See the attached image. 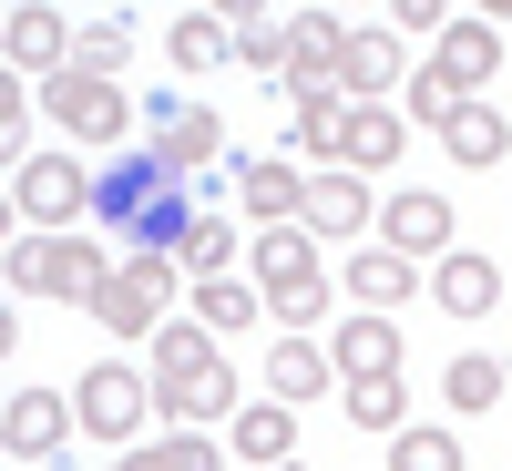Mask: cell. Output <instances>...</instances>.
<instances>
[{
    "mask_svg": "<svg viewBox=\"0 0 512 471\" xmlns=\"http://www.w3.org/2000/svg\"><path fill=\"white\" fill-rule=\"evenodd\" d=\"M93 226L113 246H185L195 226V195H185V164L175 154H113L103 175H93Z\"/></svg>",
    "mask_w": 512,
    "mask_h": 471,
    "instance_id": "6da1fadb",
    "label": "cell"
},
{
    "mask_svg": "<svg viewBox=\"0 0 512 471\" xmlns=\"http://www.w3.org/2000/svg\"><path fill=\"white\" fill-rule=\"evenodd\" d=\"M216 328H195V318H164L154 328V410L175 420V431H205V420H236V369L205 349Z\"/></svg>",
    "mask_w": 512,
    "mask_h": 471,
    "instance_id": "7a4b0ae2",
    "label": "cell"
},
{
    "mask_svg": "<svg viewBox=\"0 0 512 471\" xmlns=\"http://www.w3.org/2000/svg\"><path fill=\"white\" fill-rule=\"evenodd\" d=\"M175 287H185V256H175V246H123V267L103 277L93 318H103L113 338H154L164 308H175Z\"/></svg>",
    "mask_w": 512,
    "mask_h": 471,
    "instance_id": "3957f363",
    "label": "cell"
},
{
    "mask_svg": "<svg viewBox=\"0 0 512 471\" xmlns=\"http://www.w3.org/2000/svg\"><path fill=\"white\" fill-rule=\"evenodd\" d=\"M72 410H82V431L113 441V451H134L154 420H164V410H154V379H144V369H123V359L82 369V379H72Z\"/></svg>",
    "mask_w": 512,
    "mask_h": 471,
    "instance_id": "277c9868",
    "label": "cell"
},
{
    "mask_svg": "<svg viewBox=\"0 0 512 471\" xmlns=\"http://www.w3.org/2000/svg\"><path fill=\"white\" fill-rule=\"evenodd\" d=\"M103 277H113L103 236H41V246L11 256V287H21V297H72V308H93Z\"/></svg>",
    "mask_w": 512,
    "mask_h": 471,
    "instance_id": "5b68a950",
    "label": "cell"
},
{
    "mask_svg": "<svg viewBox=\"0 0 512 471\" xmlns=\"http://www.w3.org/2000/svg\"><path fill=\"white\" fill-rule=\"evenodd\" d=\"M256 297L297 328V318H328V267H318V246L308 236H287V226H267L256 236Z\"/></svg>",
    "mask_w": 512,
    "mask_h": 471,
    "instance_id": "8992f818",
    "label": "cell"
},
{
    "mask_svg": "<svg viewBox=\"0 0 512 471\" xmlns=\"http://www.w3.org/2000/svg\"><path fill=\"white\" fill-rule=\"evenodd\" d=\"M11 205H21V226L62 236L72 216H93V175H82L72 154H21L11 164Z\"/></svg>",
    "mask_w": 512,
    "mask_h": 471,
    "instance_id": "52a82bcc",
    "label": "cell"
},
{
    "mask_svg": "<svg viewBox=\"0 0 512 471\" xmlns=\"http://www.w3.org/2000/svg\"><path fill=\"white\" fill-rule=\"evenodd\" d=\"M41 113L62 123L72 144H123V82L113 72H41Z\"/></svg>",
    "mask_w": 512,
    "mask_h": 471,
    "instance_id": "ba28073f",
    "label": "cell"
},
{
    "mask_svg": "<svg viewBox=\"0 0 512 471\" xmlns=\"http://www.w3.org/2000/svg\"><path fill=\"white\" fill-rule=\"evenodd\" d=\"M72 431H82V410L52 400V390H11V410H0V441H11V461H52Z\"/></svg>",
    "mask_w": 512,
    "mask_h": 471,
    "instance_id": "9c48e42d",
    "label": "cell"
},
{
    "mask_svg": "<svg viewBox=\"0 0 512 471\" xmlns=\"http://www.w3.org/2000/svg\"><path fill=\"white\" fill-rule=\"evenodd\" d=\"M349 21L338 11H297L287 21V93H308V82H338V62H349Z\"/></svg>",
    "mask_w": 512,
    "mask_h": 471,
    "instance_id": "30bf717a",
    "label": "cell"
},
{
    "mask_svg": "<svg viewBox=\"0 0 512 471\" xmlns=\"http://www.w3.org/2000/svg\"><path fill=\"white\" fill-rule=\"evenodd\" d=\"M144 123H154V144L175 154L185 175L226 154V113H216V103H175V93H164V103H144Z\"/></svg>",
    "mask_w": 512,
    "mask_h": 471,
    "instance_id": "8fae6325",
    "label": "cell"
},
{
    "mask_svg": "<svg viewBox=\"0 0 512 471\" xmlns=\"http://www.w3.org/2000/svg\"><path fill=\"white\" fill-rule=\"evenodd\" d=\"M328 359H338V379H390V369H400V318H390V308H359V318H338Z\"/></svg>",
    "mask_w": 512,
    "mask_h": 471,
    "instance_id": "7c38bea8",
    "label": "cell"
},
{
    "mask_svg": "<svg viewBox=\"0 0 512 471\" xmlns=\"http://www.w3.org/2000/svg\"><path fill=\"white\" fill-rule=\"evenodd\" d=\"M226 451H236V461H256V471L297 461V400H246V410L226 420Z\"/></svg>",
    "mask_w": 512,
    "mask_h": 471,
    "instance_id": "4fadbf2b",
    "label": "cell"
},
{
    "mask_svg": "<svg viewBox=\"0 0 512 471\" xmlns=\"http://www.w3.org/2000/svg\"><path fill=\"white\" fill-rule=\"evenodd\" d=\"M431 72L451 82V93H461V103H472V93H482V82L502 72V31H492V21H451V31H441V52H431Z\"/></svg>",
    "mask_w": 512,
    "mask_h": 471,
    "instance_id": "5bb4252c",
    "label": "cell"
},
{
    "mask_svg": "<svg viewBox=\"0 0 512 471\" xmlns=\"http://www.w3.org/2000/svg\"><path fill=\"white\" fill-rule=\"evenodd\" d=\"M431 297H441L451 318H492L502 267H492V256H472V246H451V256H431Z\"/></svg>",
    "mask_w": 512,
    "mask_h": 471,
    "instance_id": "9a60e30c",
    "label": "cell"
},
{
    "mask_svg": "<svg viewBox=\"0 0 512 471\" xmlns=\"http://www.w3.org/2000/svg\"><path fill=\"white\" fill-rule=\"evenodd\" d=\"M379 236H390L400 256H451V236H461V226H451V205H441V195H420V185H410V195H390Z\"/></svg>",
    "mask_w": 512,
    "mask_h": 471,
    "instance_id": "2e32d148",
    "label": "cell"
},
{
    "mask_svg": "<svg viewBox=\"0 0 512 471\" xmlns=\"http://www.w3.org/2000/svg\"><path fill=\"white\" fill-rule=\"evenodd\" d=\"M287 103H297V144L328 154V164H349V123H359V103L338 93V82H308V93H287Z\"/></svg>",
    "mask_w": 512,
    "mask_h": 471,
    "instance_id": "e0dca14e",
    "label": "cell"
},
{
    "mask_svg": "<svg viewBox=\"0 0 512 471\" xmlns=\"http://www.w3.org/2000/svg\"><path fill=\"white\" fill-rule=\"evenodd\" d=\"M236 205H246L256 226H287L297 205H308V175H287L277 154H246V164H236Z\"/></svg>",
    "mask_w": 512,
    "mask_h": 471,
    "instance_id": "ac0fdd59",
    "label": "cell"
},
{
    "mask_svg": "<svg viewBox=\"0 0 512 471\" xmlns=\"http://www.w3.org/2000/svg\"><path fill=\"white\" fill-rule=\"evenodd\" d=\"M297 226H318V236H359V226H369V185L349 175V164L308 175V205H297Z\"/></svg>",
    "mask_w": 512,
    "mask_h": 471,
    "instance_id": "d6986e66",
    "label": "cell"
},
{
    "mask_svg": "<svg viewBox=\"0 0 512 471\" xmlns=\"http://www.w3.org/2000/svg\"><path fill=\"white\" fill-rule=\"evenodd\" d=\"M390 82H410V72H400V31L369 21V31L349 41V62H338V93H349V103H379Z\"/></svg>",
    "mask_w": 512,
    "mask_h": 471,
    "instance_id": "ffe728a7",
    "label": "cell"
},
{
    "mask_svg": "<svg viewBox=\"0 0 512 471\" xmlns=\"http://www.w3.org/2000/svg\"><path fill=\"white\" fill-rule=\"evenodd\" d=\"M410 287H420V256H400L390 236H379V246H359V256H349V297H359V308H400Z\"/></svg>",
    "mask_w": 512,
    "mask_h": 471,
    "instance_id": "44dd1931",
    "label": "cell"
},
{
    "mask_svg": "<svg viewBox=\"0 0 512 471\" xmlns=\"http://www.w3.org/2000/svg\"><path fill=\"white\" fill-rule=\"evenodd\" d=\"M328 379H338V359L318 349V338H297V328H287V338H277V359H267V390H277V400H318Z\"/></svg>",
    "mask_w": 512,
    "mask_h": 471,
    "instance_id": "7402d4cb",
    "label": "cell"
},
{
    "mask_svg": "<svg viewBox=\"0 0 512 471\" xmlns=\"http://www.w3.org/2000/svg\"><path fill=\"white\" fill-rule=\"evenodd\" d=\"M0 41H11V72H62V52H72V31H62L52 11H41V0H21Z\"/></svg>",
    "mask_w": 512,
    "mask_h": 471,
    "instance_id": "603a6c76",
    "label": "cell"
},
{
    "mask_svg": "<svg viewBox=\"0 0 512 471\" xmlns=\"http://www.w3.org/2000/svg\"><path fill=\"white\" fill-rule=\"evenodd\" d=\"M400 144H410V113H400V103H359V123H349V175L400 164Z\"/></svg>",
    "mask_w": 512,
    "mask_h": 471,
    "instance_id": "cb8c5ba5",
    "label": "cell"
},
{
    "mask_svg": "<svg viewBox=\"0 0 512 471\" xmlns=\"http://www.w3.org/2000/svg\"><path fill=\"white\" fill-rule=\"evenodd\" d=\"M441 144H451V164H502V154H512V123H502L492 103H461V113L441 123Z\"/></svg>",
    "mask_w": 512,
    "mask_h": 471,
    "instance_id": "d4e9b609",
    "label": "cell"
},
{
    "mask_svg": "<svg viewBox=\"0 0 512 471\" xmlns=\"http://www.w3.org/2000/svg\"><path fill=\"white\" fill-rule=\"evenodd\" d=\"M164 52H175V72H216V62L236 52V21H216V11H185Z\"/></svg>",
    "mask_w": 512,
    "mask_h": 471,
    "instance_id": "484cf974",
    "label": "cell"
},
{
    "mask_svg": "<svg viewBox=\"0 0 512 471\" xmlns=\"http://www.w3.org/2000/svg\"><path fill=\"white\" fill-rule=\"evenodd\" d=\"M195 318L216 328V338H236V328H256V318H267V297H256V287H236V277H195Z\"/></svg>",
    "mask_w": 512,
    "mask_h": 471,
    "instance_id": "4316f807",
    "label": "cell"
},
{
    "mask_svg": "<svg viewBox=\"0 0 512 471\" xmlns=\"http://www.w3.org/2000/svg\"><path fill=\"white\" fill-rule=\"evenodd\" d=\"M502 379H512V369L472 349V359H451V369H441V400H451L461 420H472V410H502Z\"/></svg>",
    "mask_w": 512,
    "mask_h": 471,
    "instance_id": "83f0119b",
    "label": "cell"
},
{
    "mask_svg": "<svg viewBox=\"0 0 512 471\" xmlns=\"http://www.w3.org/2000/svg\"><path fill=\"white\" fill-rule=\"evenodd\" d=\"M359 420V431H410V400H400V369L390 379H349V400H338Z\"/></svg>",
    "mask_w": 512,
    "mask_h": 471,
    "instance_id": "f1b7e54d",
    "label": "cell"
},
{
    "mask_svg": "<svg viewBox=\"0 0 512 471\" xmlns=\"http://www.w3.org/2000/svg\"><path fill=\"white\" fill-rule=\"evenodd\" d=\"M175 256H185V277H226V256H236V226L216 216V205H205V216L185 226V246H175Z\"/></svg>",
    "mask_w": 512,
    "mask_h": 471,
    "instance_id": "f546056e",
    "label": "cell"
},
{
    "mask_svg": "<svg viewBox=\"0 0 512 471\" xmlns=\"http://www.w3.org/2000/svg\"><path fill=\"white\" fill-rule=\"evenodd\" d=\"M390 471H461L451 431H390Z\"/></svg>",
    "mask_w": 512,
    "mask_h": 471,
    "instance_id": "4dcf8cb0",
    "label": "cell"
},
{
    "mask_svg": "<svg viewBox=\"0 0 512 471\" xmlns=\"http://www.w3.org/2000/svg\"><path fill=\"white\" fill-rule=\"evenodd\" d=\"M72 62H82V72H113V82H123V62H134V31H123V21H93V31L72 41Z\"/></svg>",
    "mask_w": 512,
    "mask_h": 471,
    "instance_id": "1f68e13d",
    "label": "cell"
},
{
    "mask_svg": "<svg viewBox=\"0 0 512 471\" xmlns=\"http://www.w3.org/2000/svg\"><path fill=\"white\" fill-rule=\"evenodd\" d=\"M400 113H410V123H451V113H461V93H451V82H441L431 62H420V72L400 82Z\"/></svg>",
    "mask_w": 512,
    "mask_h": 471,
    "instance_id": "d6a6232c",
    "label": "cell"
},
{
    "mask_svg": "<svg viewBox=\"0 0 512 471\" xmlns=\"http://www.w3.org/2000/svg\"><path fill=\"white\" fill-rule=\"evenodd\" d=\"M236 62H246V72H277V82H287V31H277V21H246V31H236Z\"/></svg>",
    "mask_w": 512,
    "mask_h": 471,
    "instance_id": "836d02e7",
    "label": "cell"
},
{
    "mask_svg": "<svg viewBox=\"0 0 512 471\" xmlns=\"http://www.w3.org/2000/svg\"><path fill=\"white\" fill-rule=\"evenodd\" d=\"M154 461H164V471H226V451L205 441V431H164V441H154Z\"/></svg>",
    "mask_w": 512,
    "mask_h": 471,
    "instance_id": "e575fe53",
    "label": "cell"
},
{
    "mask_svg": "<svg viewBox=\"0 0 512 471\" xmlns=\"http://www.w3.org/2000/svg\"><path fill=\"white\" fill-rule=\"evenodd\" d=\"M0 154H31V103H21V82L0 93Z\"/></svg>",
    "mask_w": 512,
    "mask_h": 471,
    "instance_id": "d590c367",
    "label": "cell"
},
{
    "mask_svg": "<svg viewBox=\"0 0 512 471\" xmlns=\"http://www.w3.org/2000/svg\"><path fill=\"white\" fill-rule=\"evenodd\" d=\"M390 31H451V0H390Z\"/></svg>",
    "mask_w": 512,
    "mask_h": 471,
    "instance_id": "8d00e7d4",
    "label": "cell"
},
{
    "mask_svg": "<svg viewBox=\"0 0 512 471\" xmlns=\"http://www.w3.org/2000/svg\"><path fill=\"white\" fill-rule=\"evenodd\" d=\"M216 21H236V31H246V21H267V0H216Z\"/></svg>",
    "mask_w": 512,
    "mask_h": 471,
    "instance_id": "74e56055",
    "label": "cell"
},
{
    "mask_svg": "<svg viewBox=\"0 0 512 471\" xmlns=\"http://www.w3.org/2000/svg\"><path fill=\"white\" fill-rule=\"evenodd\" d=\"M113 471H164V461H154V441H134V451H113Z\"/></svg>",
    "mask_w": 512,
    "mask_h": 471,
    "instance_id": "f35d334b",
    "label": "cell"
},
{
    "mask_svg": "<svg viewBox=\"0 0 512 471\" xmlns=\"http://www.w3.org/2000/svg\"><path fill=\"white\" fill-rule=\"evenodd\" d=\"M482 21H512V0H482Z\"/></svg>",
    "mask_w": 512,
    "mask_h": 471,
    "instance_id": "ab89813d",
    "label": "cell"
},
{
    "mask_svg": "<svg viewBox=\"0 0 512 471\" xmlns=\"http://www.w3.org/2000/svg\"><path fill=\"white\" fill-rule=\"evenodd\" d=\"M277 471H297V461H277Z\"/></svg>",
    "mask_w": 512,
    "mask_h": 471,
    "instance_id": "60d3db41",
    "label": "cell"
}]
</instances>
